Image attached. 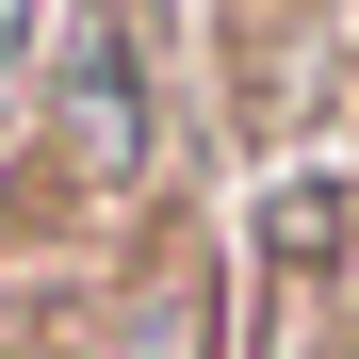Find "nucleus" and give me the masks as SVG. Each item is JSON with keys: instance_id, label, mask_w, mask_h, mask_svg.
I'll list each match as a JSON object with an SVG mask.
<instances>
[{"instance_id": "nucleus-1", "label": "nucleus", "mask_w": 359, "mask_h": 359, "mask_svg": "<svg viewBox=\"0 0 359 359\" xmlns=\"http://www.w3.org/2000/svg\"><path fill=\"white\" fill-rule=\"evenodd\" d=\"M33 163L66 180L82 212H147L180 163V98H163V33L147 17H82V49L33 98Z\"/></svg>"}, {"instance_id": "nucleus-4", "label": "nucleus", "mask_w": 359, "mask_h": 359, "mask_svg": "<svg viewBox=\"0 0 359 359\" xmlns=\"http://www.w3.org/2000/svg\"><path fill=\"white\" fill-rule=\"evenodd\" d=\"M66 49H82V17H0V114H33Z\"/></svg>"}, {"instance_id": "nucleus-2", "label": "nucleus", "mask_w": 359, "mask_h": 359, "mask_svg": "<svg viewBox=\"0 0 359 359\" xmlns=\"http://www.w3.org/2000/svg\"><path fill=\"white\" fill-rule=\"evenodd\" d=\"M66 359H229V294H212V245H147L131 278L66 327Z\"/></svg>"}, {"instance_id": "nucleus-3", "label": "nucleus", "mask_w": 359, "mask_h": 359, "mask_svg": "<svg viewBox=\"0 0 359 359\" xmlns=\"http://www.w3.org/2000/svg\"><path fill=\"white\" fill-rule=\"evenodd\" d=\"M245 262L294 278V294H327V278L359 262V163H343V147H294V163L245 180Z\"/></svg>"}]
</instances>
